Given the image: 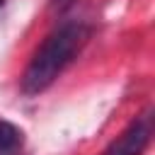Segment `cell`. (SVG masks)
<instances>
[{
	"label": "cell",
	"instance_id": "obj_1",
	"mask_svg": "<svg viewBox=\"0 0 155 155\" xmlns=\"http://www.w3.org/2000/svg\"><path fill=\"white\" fill-rule=\"evenodd\" d=\"M87 41V27L80 22H65L58 29H53L44 44L31 56L24 75H22V90L27 94H39L53 85V80L65 70V65L75 58V53Z\"/></svg>",
	"mask_w": 155,
	"mask_h": 155
},
{
	"label": "cell",
	"instance_id": "obj_2",
	"mask_svg": "<svg viewBox=\"0 0 155 155\" xmlns=\"http://www.w3.org/2000/svg\"><path fill=\"white\" fill-rule=\"evenodd\" d=\"M153 136V109H145L140 116H136L126 131L102 153V155H143Z\"/></svg>",
	"mask_w": 155,
	"mask_h": 155
},
{
	"label": "cell",
	"instance_id": "obj_3",
	"mask_svg": "<svg viewBox=\"0 0 155 155\" xmlns=\"http://www.w3.org/2000/svg\"><path fill=\"white\" fill-rule=\"evenodd\" d=\"M24 133L10 121H0V155H22Z\"/></svg>",
	"mask_w": 155,
	"mask_h": 155
},
{
	"label": "cell",
	"instance_id": "obj_4",
	"mask_svg": "<svg viewBox=\"0 0 155 155\" xmlns=\"http://www.w3.org/2000/svg\"><path fill=\"white\" fill-rule=\"evenodd\" d=\"M70 2H73V0H53V7H56V10H65Z\"/></svg>",
	"mask_w": 155,
	"mask_h": 155
}]
</instances>
